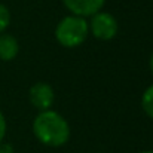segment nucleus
<instances>
[{
	"mask_svg": "<svg viewBox=\"0 0 153 153\" xmlns=\"http://www.w3.org/2000/svg\"><path fill=\"white\" fill-rule=\"evenodd\" d=\"M33 132L36 138L49 147H59L70 138V126L67 120L53 110H42L34 122Z\"/></svg>",
	"mask_w": 153,
	"mask_h": 153,
	"instance_id": "f257e3e1",
	"label": "nucleus"
},
{
	"mask_svg": "<svg viewBox=\"0 0 153 153\" xmlns=\"http://www.w3.org/2000/svg\"><path fill=\"white\" fill-rule=\"evenodd\" d=\"M89 33V22L83 16L70 15L62 18L56 28H55V37L64 48H77L80 46Z\"/></svg>",
	"mask_w": 153,
	"mask_h": 153,
	"instance_id": "f03ea898",
	"label": "nucleus"
},
{
	"mask_svg": "<svg viewBox=\"0 0 153 153\" xmlns=\"http://www.w3.org/2000/svg\"><path fill=\"white\" fill-rule=\"evenodd\" d=\"M91 33L100 40H110L117 33V21L108 12H97L91 18Z\"/></svg>",
	"mask_w": 153,
	"mask_h": 153,
	"instance_id": "7ed1b4c3",
	"label": "nucleus"
},
{
	"mask_svg": "<svg viewBox=\"0 0 153 153\" xmlns=\"http://www.w3.org/2000/svg\"><path fill=\"white\" fill-rule=\"evenodd\" d=\"M28 97H30L31 104L42 111V110H48L53 104L55 92H53L52 86H49L48 83L39 82V83H36L30 88Z\"/></svg>",
	"mask_w": 153,
	"mask_h": 153,
	"instance_id": "20e7f679",
	"label": "nucleus"
},
{
	"mask_svg": "<svg viewBox=\"0 0 153 153\" xmlns=\"http://www.w3.org/2000/svg\"><path fill=\"white\" fill-rule=\"evenodd\" d=\"M105 0H62L64 6L77 16H92L94 13L100 12L104 6Z\"/></svg>",
	"mask_w": 153,
	"mask_h": 153,
	"instance_id": "39448f33",
	"label": "nucleus"
},
{
	"mask_svg": "<svg viewBox=\"0 0 153 153\" xmlns=\"http://www.w3.org/2000/svg\"><path fill=\"white\" fill-rule=\"evenodd\" d=\"M19 52L18 40L10 34H0V59L12 61Z\"/></svg>",
	"mask_w": 153,
	"mask_h": 153,
	"instance_id": "423d86ee",
	"label": "nucleus"
},
{
	"mask_svg": "<svg viewBox=\"0 0 153 153\" xmlns=\"http://www.w3.org/2000/svg\"><path fill=\"white\" fill-rule=\"evenodd\" d=\"M141 105H143V110L146 111V114L153 119V85L144 91L143 98H141Z\"/></svg>",
	"mask_w": 153,
	"mask_h": 153,
	"instance_id": "0eeeda50",
	"label": "nucleus"
},
{
	"mask_svg": "<svg viewBox=\"0 0 153 153\" xmlns=\"http://www.w3.org/2000/svg\"><path fill=\"white\" fill-rule=\"evenodd\" d=\"M10 24V12L9 9L0 3V34L9 27Z\"/></svg>",
	"mask_w": 153,
	"mask_h": 153,
	"instance_id": "6e6552de",
	"label": "nucleus"
},
{
	"mask_svg": "<svg viewBox=\"0 0 153 153\" xmlns=\"http://www.w3.org/2000/svg\"><path fill=\"white\" fill-rule=\"evenodd\" d=\"M4 135H6V119H4L3 113L0 111V143L3 141Z\"/></svg>",
	"mask_w": 153,
	"mask_h": 153,
	"instance_id": "1a4fd4ad",
	"label": "nucleus"
},
{
	"mask_svg": "<svg viewBox=\"0 0 153 153\" xmlns=\"http://www.w3.org/2000/svg\"><path fill=\"white\" fill-rule=\"evenodd\" d=\"M0 153H13V149H12L10 144L0 143Z\"/></svg>",
	"mask_w": 153,
	"mask_h": 153,
	"instance_id": "9d476101",
	"label": "nucleus"
},
{
	"mask_svg": "<svg viewBox=\"0 0 153 153\" xmlns=\"http://www.w3.org/2000/svg\"><path fill=\"white\" fill-rule=\"evenodd\" d=\"M150 70H152V74H153V53L150 56Z\"/></svg>",
	"mask_w": 153,
	"mask_h": 153,
	"instance_id": "9b49d317",
	"label": "nucleus"
},
{
	"mask_svg": "<svg viewBox=\"0 0 153 153\" xmlns=\"http://www.w3.org/2000/svg\"><path fill=\"white\" fill-rule=\"evenodd\" d=\"M141 153H153L152 150H146V152H141Z\"/></svg>",
	"mask_w": 153,
	"mask_h": 153,
	"instance_id": "f8f14e48",
	"label": "nucleus"
}]
</instances>
